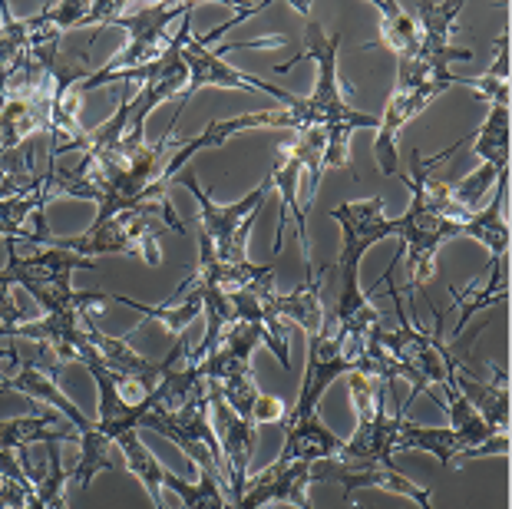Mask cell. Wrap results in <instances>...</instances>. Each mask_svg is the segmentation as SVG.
Returning <instances> with one entry per match:
<instances>
[{"mask_svg":"<svg viewBox=\"0 0 512 509\" xmlns=\"http://www.w3.org/2000/svg\"><path fill=\"white\" fill-rule=\"evenodd\" d=\"M261 344V328L252 321H235L232 328L222 334L219 348H215L205 361L199 364V371L209 384V391H215L238 417L252 420L261 391L252 377V351Z\"/></svg>","mask_w":512,"mask_h":509,"instance_id":"cell-8","label":"cell"},{"mask_svg":"<svg viewBox=\"0 0 512 509\" xmlns=\"http://www.w3.org/2000/svg\"><path fill=\"white\" fill-rule=\"evenodd\" d=\"M285 433H288L285 450H281V457H278L285 463L334 460V457H341V450H344V440L324 427L318 420V414L304 417V420H291V424H285Z\"/></svg>","mask_w":512,"mask_h":509,"instance_id":"cell-19","label":"cell"},{"mask_svg":"<svg viewBox=\"0 0 512 509\" xmlns=\"http://www.w3.org/2000/svg\"><path fill=\"white\" fill-rule=\"evenodd\" d=\"M176 179L192 192L195 202H199V212H202V238L209 242L215 262H222V265H245L248 258H238L235 238H238V232H242V225H245L248 215L258 212L261 205H265L268 192H271V179H265L258 189H252L242 202H235V205L212 202V196L199 186V179H195V172H179Z\"/></svg>","mask_w":512,"mask_h":509,"instance_id":"cell-11","label":"cell"},{"mask_svg":"<svg viewBox=\"0 0 512 509\" xmlns=\"http://www.w3.org/2000/svg\"><path fill=\"white\" fill-rule=\"evenodd\" d=\"M80 443V433L70 420H60V410H43L34 417L0 420V450H20L30 443Z\"/></svg>","mask_w":512,"mask_h":509,"instance_id":"cell-20","label":"cell"},{"mask_svg":"<svg viewBox=\"0 0 512 509\" xmlns=\"http://www.w3.org/2000/svg\"><path fill=\"white\" fill-rule=\"evenodd\" d=\"M265 305L278 314L281 321H294L308 331V338L324 331V308H321V278L314 281H304L298 291L291 295H275V285H265L258 288Z\"/></svg>","mask_w":512,"mask_h":509,"instance_id":"cell-21","label":"cell"},{"mask_svg":"<svg viewBox=\"0 0 512 509\" xmlns=\"http://www.w3.org/2000/svg\"><path fill=\"white\" fill-rule=\"evenodd\" d=\"M195 7L199 4H119V0H113V4H43L40 17L57 30L86 24H116L133 34L103 70L90 73V80L80 83V90H96L103 83H116L123 73L156 63L169 47L166 24L182 14H192Z\"/></svg>","mask_w":512,"mask_h":509,"instance_id":"cell-1","label":"cell"},{"mask_svg":"<svg viewBox=\"0 0 512 509\" xmlns=\"http://www.w3.org/2000/svg\"><path fill=\"white\" fill-rule=\"evenodd\" d=\"M351 397L357 407V433L344 443L341 460L351 467H390L403 414H387V384L370 391V377L351 374Z\"/></svg>","mask_w":512,"mask_h":509,"instance_id":"cell-9","label":"cell"},{"mask_svg":"<svg viewBox=\"0 0 512 509\" xmlns=\"http://www.w3.org/2000/svg\"><path fill=\"white\" fill-rule=\"evenodd\" d=\"M443 90L440 86H413V90H394L384 116H380V136H377V159L384 176H397V136L413 116L423 113L437 100Z\"/></svg>","mask_w":512,"mask_h":509,"instance_id":"cell-16","label":"cell"},{"mask_svg":"<svg viewBox=\"0 0 512 509\" xmlns=\"http://www.w3.org/2000/svg\"><path fill=\"white\" fill-rule=\"evenodd\" d=\"M318 480L341 483L344 500H351L354 490H361V486H377V490L407 496V500H413L420 509H433L427 486H417L394 467H344L341 460H318V463H311V483H318Z\"/></svg>","mask_w":512,"mask_h":509,"instance_id":"cell-14","label":"cell"},{"mask_svg":"<svg viewBox=\"0 0 512 509\" xmlns=\"http://www.w3.org/2000/svg\"><path fill=\"white\" fill-rule=\"evenodd\" d=\"M506 196H509V172H503V176L496 179L493 202H489L486 209L470 212V219L463 222V235L483 242L489 252H493V262H503V258L509 255V222L503 215Z\"/></svg>","mask_w":512,"mask_h":509,"instance_id":"cell-22","label":"cell"},{"mask_svg":"<svg viewBox=\"0 0 512 509\" xmlns=\"http://www.w3.org/2000/svg\"><path fill=\"white\" fill-rule=\"evenodd\" d=\"M456 153V143L446 153L433 159H420V153L413 149L410 156V176L397 172V179L410 189V209L394 222V229L403 242V252L410 258V281H407V295H413L423 281L430 278L433 258H437L440 245L446 238L463 235V222L470 219L473 209H463L450 199V186L430 179V169H437L440 162H446Z\"/></svg>","mask_w":512,"mask_h":509,"instance_id":"cell-2","label":"cell"},{"mask_svg":"<svg viewBox=\"0 0 512 509\" xmlns=\"http://www.w3.org/2000/svg\"><path fill=\"white\" fill-rule=\"evenodd\" d=\"M212 410H215V440L222 447V460H225V480H228V500L232 506L245 496V483H248V463H252L255 453V424L245 417H238L225 400L209 391Z\"/></svg>","mask_w":512,"mask_h":509,"instance_id":"cell-12","label":"cell"},{"mask_svg":"<svg viewBox=\"0 0 512 509\" xmlns=\"http://www.w3.org/2000/svg\"><path fill=\"white\" fill-rule=\"evenodd\" d=\"M499 176L489 166H483L479 172H473V176H466L463 182H456V186H450V199L456 205H463V209H470V205H476L479 199L486 196V189L493 186Z\"/></svg>","mask_w":512,"mask_h":509,"instance_id":"cell-31","label":"cell"},{"mask_svg":"<svg viewBox=\"0 0 512 509\" xmlns=\"http://www.w3.org/2000/svg\"><path fill=\"white\" fill-rule=\"evenodd\" d=\"M344 232L341 258V301H337V328L357 338H370V331L380 328V314L367 305V295L361 291V258L370 245L384 242V238L397 235L394 219H384V199H364V202H344L331 212Z\"/></svg>","mask_w":512,"mask_h":509,"instance_id":"cell-4","label":"cell"},{"mask_svg":"<svg viewBox=\"0 0 512 509\" xmlns=\"http://www.w3.org/2000/svg\"><path fill=\"white\" fill-rule=\"evenodd\" d=\"M308 483H311V463H285L275 460L265 473L245 483V496L235 503V509H261L268 503H291L298 509H314L308 503Z\"/></svg>","mask_w":512,"mask_h":509,"instance_id":"cell-15","label":"cell"},{"mask_svg":"<svg viewBox=\"0 0 512 509\" xmlns=\"http://www.w3.org/2000/svg\"><path fill=\"white\" fill-rule=\"evenodd\" d=\"M238 47H248V43H225V47L212 50L202 37L192 34V14H185L182 27H179V60L185 67V90H182L179 110H176V116H172V133H176V119L182 116L185 103L192 100V93L205 90V86H235V90H248V93L281 96V86L255 80V77H248V73H238V70L228 67V63L222 60V53L238 50Z\"/></svg>","mask_w":512,"mask_h":509,"instance_id":"cell-10","label":"cell"},{"mask_svg":"<svg viewBox=\"0 0 512 509\" xmlns=\"http://www.w3.org/2000/svg\"><path fill=\"white\" fill-rule=\"evenodd\" d=\"M50 453V473L47 480H40L34 490L40 496L43 509H67V500H63V486H67V470L60 463V443H43Z\"/></svg>","mask_w":512,"mask_h":509,"instance_id":"cell-30","label":"cell"},{"mask_svg":"<svg viewBox=\"0 0 512 509\" xmlns=\"http://www.w3.org/2000/svg\"><path fill=\"white\" fill-rule=\"evenodd\" d=\"M466 86H473L479 100H489L493 106H509V30H503V37L496 40V60L486 77H466Z\"/></svg>","mask_w":512,"mask_h":509,"instance_id":"cell-29","label":"cell"},{"mask_svg":"<svg viewBox=\"0 0 512 509\" xmlns=\"http://www.w3.org/2000/svg\"><path fill=\"white\" fill-rule=\"evenodd\" d=\"M0 17H4V27H0V103H7L10 83L30 73V47H34L40 24L37 17L17 20L10 14L7 0L0 4Z\"/></svg>","mask_w":512,"mask_h":509,"instance_id":"cell-17","label":"cell"},{"mask_svg":"<svg viewBox=\"0 0 512 509\" xmlns=\"http://www.w3.org/2000/svg\"><path fill=\"white\" fill-rule=\"evenodd\" d=\"M285 417H288V410L285 404H281L278 397H265L261 394L258 400V407H255V414H252V424H285Z\"/></svg>","mask_w":512,"mask_h":509,"instance_id":"cell-32","label":"cell"},{"mask_svg":"<svg viewBox=\"0 0 512 509\" xmlns=\"http://www.w3.org/2000/svg\"><path fill=\"white\" fill-rule=\"evenodd\" d=\"M304 172V156L298 146H281L275 153V166H271V189L281 192V215H278V235H275V255L285 248V232H288V212H294V229H298V245L304 255V281H314V265H311V242H308V215L301 209L298 199V179Z\"/></svg>","mask_w":512,"mask_h":509,"instance_id":"cell-13","label":"cell"},{"mask_svg":"<svg viewBox=\"0 0 512 509\" xmlns=\"http://www.w3.org/2000/svg\"><path fill=\"white\" fill-rule=\"evenodd\" d=\"M116 443H119V450H123V457H126V467L133 470L136 480L149 490L156 509H169L166 500H162V467H159V460L149 453L143 437H139L136 430H126V433H119Z\"/></svg>","mask_w":512,"mask_h":509,"instance_id":"cell-24","label":"cell"},{"mask_svg":"<svg viewBox=\"0 0 512 509\" xmlns=\"http://www.w3.org/2000/svg\"><path fill=\"white\" fill-rule=\"evenodd\" d=\"M162 222L172 232H185V225L176 219L169 202H139L133 209L119 212L106 225H90V232L80 238H53L57 248H70L80 258L86 255H143L146 265L156 268L159 255V232Z\"/></svg>","mask_w":512,"mask_h":509,"instance_id":"cell-6","label":"cell"},{"mask_svg":"<svg viewBox=\"0 0 512 509\" xmlns=\"http://www.w3.org/2000/svg\"><path fill=\"white\" fill-rule=\"evenodd\" d=\"M202 285H189L185 291H179V295H172V301H179V305H159V308H152V305H143V301H133V298H123V295H116L113 301H123L126 308H136V311H143L146 318H156L159 324H166V328L176 334V338H182V331H185V324H189L195 314L202 311Z\"/></svg>","mask_w":512,"mask_h":509,"instance_id":"cell-25","label":"cell"},{"mask_svg":"<svg viewBox=\"0 0 512 509\" xmlns=\"http://www.w3.org/2000/svg\"><path fill=\"white\" fill-rule=\"evenodd\" d=\"M76 268H96L93 258H80L70 248H43L37 255L20 258L17 242L7 238V278L34 295L47 314H86L93 301H106L103 291H73Z\"/></svg>","mask_w":512,"mask_h":509,"instance_id":"cell-5","label":"cell"},{"mask_svg":"<svg viewBox=\"0 0 512 509\" xmlns=\"http://www.w3.org/2000/svg\"><path fill=\"white\" fill-rule=\"evenodd\" d=\"M380 30H384V43L397 53L400 60L413 57L420 50V27L417 20L407 14L403 4H390V0H380Z\"/></svg>","mask_w":512,"mask_h":509,"instance_id":"cell-28","label":"cell"},{"mask_svg":"<svg viewBox=\"0 0 512 509\" xmlns=\"http://www.w3.org/2000/svg\"><path fill=\"white\" fill-rule=\"evenodd\" d=\"M496 384L476 381L473 374H466L460 364L453 371V384L460 387V394L470 400V407L483 417V424L493 433H509V377L499 364H493Z\"/></svg>","mask_w":512,"mask_h":509,"instance_id":"cell-18","label":"cell"},{"mask_svg":"<svg viewBox=\"0 0 512 509\" xmlns=\"http://www.w3.org/2000/svg\"><path fill=\"white\" fill-rule=\"evenodd\" d=\"M394 450H427L440 460V467L446 470L453 460H460L466 453V443L456 437L450 427H417L403 417L400 433L394 440Z\"/></svg>","mask_w":512,"mask_h":509,"instance_id":"cell-23","label":"cell"},{"mask_svg":"<svg viewBox=\"0 0 512 509\" xmlns=\"http://www.w3.org/2000/svg\"><path fill=\"white\" fill-rule=\"evenodd\" d=\"M450 295H453V305L460 308V324L453 328V334H460L463 328H470V321H473V314L479 308H489V305H499V301H506L509 298V281L503 275V262H493L489 265V285L486 288H479L470 285L466 291L460 288H450Z\"/></svg>","mask_w":512,"mask_h":509,"instance_id":"cell-26","label":"cell"},{"mask_svg":"<svg viewBox=\"0 0 512 509\" xmlns=\"http://www.w3.org/2000/svg\"><path fill=\"white\" fill-rule=\"evenodd\" d=\"M390 298L397 301V314H400V328L397 331H380L374 328L370 338H374L380 348L387 351L390 364H394V377H403V381L413 384L410 400L413 404L430 384H446L456 371V361L453 354L443 348V311L433 305V314H437V331L433 334H423L417 331L413 324L403 318V305H400V291L390 288Z\"/></svg>","mask_w":512,"mask_h":509,"instance_id":"cell-7","label":"cell"},{"mask_svg":"<svg viewBox=\"0 0 512 509\" xmlns=\"http://www.w3.org/2000/svg\"><path fill=\"white\" fill-rule=\"evenodd\" d=\"M308 17V53L304 57L318 60V83L308 100L294 96L288 90H281L278 100L285 103V110L291 113V129H318L328 136V153H324V166L344 169L347 166V143H351L354 129H377L380 119L357 113L344 103L341 86H337V50H341L344 34H324L318 20L311 17V10H301Z\"/></svg>","mask_w":512,"mask_h":509,"instance_id":"cell-3","label":"cell"},{"mask_svg":"<svg viewBox=\"0 0 512 509\" xmlns=\"http://www.w3.org/2000/svg\"><path fill=\"white\" fill-rule=\"evenodd\" d=\"M476 153L486 159V166L503 176L509 172V106H493L483 129L476 136Z\"/></svg>","mask_w":512,"mask_h":509,"instance_id":"cell-27","label":"cell"}]
</instances>
